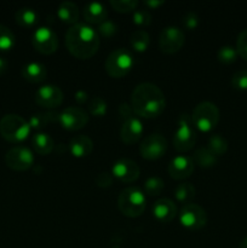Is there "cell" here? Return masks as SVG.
<instances>
[{"label":"cell","mask_w":247,"mask_h":248,"mask_svg":"<svg viewBox=\"0 0 247 248\" xmlns=\"http://www.w3.org/2000/svg\"><path fill=\"white\" fill-rule=\"evenodd\" d=\"M131 107L139 118L154 119L164 113L166 99L160 87L152 82H143L132 91Z\"/></svg>","instance_id":"1"},{"label":"cell","mask_w":247,"mask_h":248,"mask_svg":"<svg viewBox=\"0 0 247 248\" xmlns=\"http://www.w3.org/2000/svg\"><path fill=\"white\" fill-rule=\"evenodd\" d=\"M65 46L72 56L77 60H89L99 50L101 38L91 26L77 23L65 33Z\"/></svg>","instance_id":"2"},{"label":"cell","mask_w":247,"mask_h":248,"mask_svg":"<svg viewBox=\"0 0 247 248\" xmlns=\"http://www.w3.org/2000/svg\"><path fill=\"white\" fill-rule=\"evenodd\" d=\"M31 133L28 121L17 114H6L0 120V135L11 143H19L27 140Z\"/></svg>","instance_id":"3"},{"label":"cell","mask_w":247,"mask_h":248,"mask_svg":"<svg viewBox=\"0 0 247 248\" xmlns=\"http://www.w3.org/2000/svg\"><path fill=\"white\" fill-rule=\"evenodd\" d=\"M219 119V109L212 102H201L194 108L191 114L194 127L201 132H211L218 125Z\"/></svg>","instance_id":"4"},{"label":"cell","mask_w":247,"mask_h":248,"mask_svg":"<svg viewBox=\"0 0 247 248\" xmlns=\"http://www.w3.org/2000/svg\"><path fill=\"white\" fill-rule=\"evenodd\" d=\"M119 211L128 218H137L145 211V196L138 188H126L118 199Z\"/></svg>","instance_id":"5"},{"label":"cell","mask_w":247,"mask_h":248,"mask_svg":"<svg viewBox=\"0 0 247 248\" xmlns=\"http://www.w3.org/2000/svg\"><path fill=\"white\" fill-rule=\"evenodd\" d=\"M133 64L135 61L130 51L126 48H116L107 57L104 69L110 78L121 79L131 72Z\"/></svg>","instance_id":"6"},{"label":"cell","mask_w":247,"mask_h":248,"mask_svg":"<svg viewBox=\"0 0 247 248\" xmlns=\"http://www.w3.org/2000/svg\"><path fill=\"white\" fill-rule=\"evenodd\" d=\"M198 136L191 121V116L182 114L178 119V127L173 136V147L177 152H190L195 145Z\"/></svg>","instance_id":"7"},{"label":"cell","mask_w":247,"mask_h":248,"mask_svg":"<svg viewBox=\"0 0 247 248\" xmlns=\"http://www.w3.org/2000/svg\"><path fill=\"white\" fill-rule=\"evenodd\" d=\"M207 213L196 203H186L179 212V222L188 230H200L207 223Z\"/></svg>","instance_id":"8"},{"label":"cell","mask_w":247,"mask_h":248,"mask_svg":"<svg viewBox=\"0 0 247 248\" xmlns=\"http://www.w3.org/2000/svg\"><path fill=\"white\" fill-rule=\"evenodd\" d=\"M184 41H185V35L183 31L178 27L169 26L162 29L160 33L159 48L166 55H173L183 47Z\"/></svg>","instance_id":"9"},{"label":"cell","mask_w":247,"mask_h":248,"mask_svg":"<svg viewBox=\"0 0 247 248\" xmlns=\"http://www.w3.org/2000/svg\"><path fill=\"white\" fill-rule=\"evenodd\" d=\"M89 113L80 107H68L60 113L58 124L64 130L79 131L84 128L89 123Z\"/></svg>","instance_id":"10"},{"label":"cell","mask_w":247,"mask_h":248,"mask_svg":"<svg viewBox=\"0 0 247 248\" xmlns=\"http://www.w3.org/2000/svg\"><path fill=\"white\" fill-rule=\"evenodd\" d=\"M5 162L7 167L14 171L23 172L31 169L34 165V155L31 149L26 147H14L5 155Z\"/></svg>","instance_id":"11"},{"label":"cell","mask_w":247,"mask_h":248,"mask_svg":"<svg viewBox=\"0 0 247 248\" xmlns=\"http://www.w3.org/2000/svg\"><path fill=\"white\" fill-rule=\"evenodd\" d=\"M31 44L41 55H52L58 48V38L51 28L40 27L34 31Z\"/></svg>","instance_id":"12"},{"label":"cell","mask_w":247,"mask_h":248,"mask_svg":"<svg viewBox=\"0 0 247 248\" xmlns=\"http://www.w3.org/2000/svg\"><path fill=\"white\" fill-rule=\"evenodd\" d=\"M167 140L162 135H150L143 140L139 145L140 156L145 160H157L166 154Z\"/></svg>","instance_id":"13"},{"label":"cell","mask_w":247,"mask_h":248,"mask_svg":"<svg viewBox=\"0 0 247 248\" xmlns=\"http://www.w3.org/2000/svg\"><path fill=\"white\" fill-rule=\"evenodd\" d=\"M62 90L55 85H43L35 92V103L45 109H56L63 102Z\"/></svg>","instance_id":"14"},{"label":"cell","mask_w":247,"mask_h":248,"mask_svg":"<svg viewBox=\"0 0 247 248\" xmlns=\"http://www.w3.org/2000/svg\"><path fill=\"white\" fill-rule=\"evenodd\" d=\"M111 174L114 178L123 183H133L139 178L140 169L137 162L130 159H120L111 167Z\"/></svg>","instance_id":"15"},{"label":"cell","mask_w":247,"mask_h":248,"mask_svg":"<svg viewBox=\"0 0 247 248\" xmlns=\"http://www.w3.org/2000/svg\"><path fill=\"white\" fill-rule=\"evenodd\" d=\"M169 174L176 181H183L189 178L194 172V161L185 155H178L173 157L169 165Z\"/></svg>","instance_id":"16"},{"label":"cell","mask_w":247,"mask_h":248,"mask_svg":"<svg viewBox=\"0 0 247 248\" xmlns=\"http://www.w3.org/2000/svg\"><path fill=\"white\" fill-rule=\"evenodd\" d=\"M143 125L138 118H130L128 120L124 121L120 130V138L123 143L126 145L136 144L142 138Z\"/></svg>","instance_id":"17"},{"label":"cell","mask_w":247,"mask_h":248,"mask_svg":"<svg viewBox=\"0 0 247 248\" xmlns=\"http://www.w3.org/2000/svg\"><path fill=\"white\" fill-rule=\"evenodd\" d=\"M154 217L161 223H169L173 220L177 216V206L170 199L164 198L157 200L153 206Z\"/></svg>","instance_id":"18"},{"label":"cell","mask_w":247,"mask_h":248,"mask_svg":"<svg viewBox=\"0 0 247 248\" xmlns=\"http://www.w3.org/2000/svg\"><path fill=\"white\" fill-rule=\"evenodd\" d=\"M92 150H93V142L87 136L79 135L70 140L69 152L74 157L81 159L89 156Z\"/></svg>","instance_id":"19"},{"label":"cell","mask_w":247,"mask_h":248,"mask_svg":"<svg viewBox=\"0 0 247 248\" xmlns=\"http://www.w3.org/2000/svg\"><path fill=\"white\" fill-rule=\"evenodd\" d=\"M82 16L84 19L90 24H101L107 21L108 17V11L106 6L99 2H89L82 9Z\"/></svg>","instance_id":"20"},{"label":"cell","mask_w":247,"mask_h":248,"mask_svg":"<svg viewBox=\"0 0 247 248\" xmlns=\"http://www.w3.org/2000/svg\"><path fill=\"white\" fill-rule=\"evenodd\" d=\"M22 77L26 81L31 84H39L43 82L47 77V69L44 64L39 62H31L27 63L22 68Z\"/></svg>","instance_id":"21"},{"label":"cell","mask_w":247,"mask_h":248,"mask_svg":"<svg viewBox=\"0 0 247 248\" xmlns=\"http://www.w3.org/2000/svg\"><path fill=\"white\" fill-rule=\"evenodd\" d=\"M57 16L63 23L74 26L77 23V19L80 17V10L75 2L64 1L58 6Z\"/></svg>","instance_id":"22"},{"label":"cell","mask_w":247,"mask_h":248,"mask_svg":"<svg viewBox=\"0 0 247 248\" xmlns=\"http://www.w3.org/2000/svg\"><path fill=\"white\" fill-rule=\"evenodd\" d=\"M31 145L39 155H48L53 152L55 142L47 133H35L31 138Z\"/></svg>","instance_id":"23"},{"label":"cell","mask_w":247,"mask_h":248,"mask_svg":"<svg viewBox=\"0 0 247 248\" xmlns=\"http://www.w3.org/2000/svg\"><path fill=\"white\" fill-rule=\"evenodd\" d=\"M193 161L194 164L202 167V169H211L217 164L218 157L207 147H202L195 150L193 155Z\"/></svg>","instance_id":"24"},{"label":"cell","mask_w":247,"mask_h":248,"mask_svg":"<svg viewBox=\"0 0 247 248\" xmlns=\"http://www.w3.org/2000/svg\"><path fill=\"white\" fill-rule=\"evenodd\" d=\"M15 19L23 28H31L38 23V14L31 7H22L16 11Z\"/></svg>","instance_id":"25"},{"label":"cell","mask_w":247,"mask_h":248,"mask_svg":"<svg viewBox=\"0 0 247 248\" xmlns=\"http://www.w3.org/2000/svg\"><path fill=\"white\" fill-rule=\"evenodd\" d=\"M130 44L131 47L135 51H137V52H145L150 44L149 34L144 29H137L131 35Z\"/></svg>","instance_id":"26"},{"label":"cell","mask_w":247,"mask_h":248,"mask_svg":"<svg viewBox=\"0 0 247 248\" xmlns=\"http://www.w3.org/2000/svg\"><path fill=\"white\" fill-rule=\"evenodd\" d=\"M195 186L191 183H188V182L178 184V186L174 190V196H176L177 201L184 203V205L190 203V201L195 198Z\"/></svg>","instance_id":"27"},{"label":"cell","mask_w":247,"mask_h":248,"mask_svg":"<svg viewBox=\"0 0 247 248\" xmlns=\"http://www.w3.org/2000/svg\"><path fill=\"white\" fill-rule=\"evenodd\" d=\"M207 148L217 157L222 156L228 152V142L222 135H212L207 140Z\"/></svg>","instance_id":"28"},{"label":"cell","mask_w":247,"mask_h":248,"mask_svg":"<svg viewBox=\"0 0 247 248\" xmlns=\"http://www.w3.org/2000/svg\"><path fill=\"white\" fill-rule=\"evenodd\" d=\"M87 109L89 113L93 116H104L107 114V102L101 97H92L89 102H87Z\"/></svg>","instance_id":"29"},{"label":"cell","mask_w":247,"mask_h":248,"mask_svg":"<svg viewBox=\"0 0 247 248\" xmlns=\"http://www.w3.org/2000/svg\"><path fill=\"white\" fill-rule=\"evenodd\" d=\"M15 35L9 27L0 24V51H9L15 46Z\"/></svg>","instance_id":"30"},{"label":"cell","mask_w":247,"mask_h":248,"mask_svg":"<svg viewBox=\"0 0 247 248\" xmlns=\"http://www.w3.org/2000/svg\"><path fill=\"white\" fill-rule=\"evenodd\" d=\"M165 183L161 178L159 177H150L149 179L145 181L144 190L145 194L149 196H157L164 191Z\"/></svg>","instance_id":"31"},{"label":"cell","mask_w":247,"mask_h":248,"mask_svg":"<svg viewBox=\"0 0 247 248\" xmlns=\"http://www.w3.org/2000/svg\"><path fill=\"white\" fill-rule=\"evenodd\" d=\"M237 56L236 48L229 45L222 46L217 52V58L222 64H232L237 60Z\"/></svg>","instance_id":"32"},{"label":"cell","mask_w":247,"mask_h":248,"mask_svg":"<svg viewBox=\"0 0 247 248\" xmlns=\"http://www.w3.org/2000/svg\"><path fill=\"white\" fill-rule=\"evenodd\" d=\"M139 2L136 0H113L110 1V6L120 14H128V12H135L137 10Z\"/></svg>","instance_id":"33"},{"label":"cell","mask_w":247,"mask_h":248,"mask_svg":"<svg viewBox=\"0 0 247 248\" xmlns=\"http://www.w3.org/2000/svg\"><path fill=\"white\" fill-rule=\"evenodd\" d=\"M132 22L138 27H148L152 24V15L148 10H136L133 12Z\"/></svg>","instance_id":"34"},{"label":"cell","mask_w":247,"mask_h":248,"mask_svg":"<svg viewBox=\"0 0 247 248\" xmlns=\"http://www.w3.org/2000/svg\"><path fill=\"white\" fill-rule=\"evenodd\" d=\"M50 123L48 120V116L47 113H38V114H34L29 118V127L31 130H41L43 127H45L47 124Z\"/></svg>","instance_id":"35"},{"label":"cell","mask_w":247,"mask_h":248,"mask_svg":"<svg viewBox=\"0 0 247 248\" xmlns=\"http://www.w3.org/2000/svg\"><path fill=\"white\" fill-rule=\"evenodd\" d=\"M232 86L240 91L247 90V69H241L235 73L232 78Z\"/></svg>","instance_id":"36"},{"label":"cell","mask_w":247,"mask_h":248,"mask_svg":"<svg viewBox=\"0 0 247 248\" xmlns=\"http://www.w3.org/2000/svg\"><path fill=\"white\" fill-rule=\"evenodd\" d=\"M116 31H118V26L109 19L98 26V35L104 36V38H111L113 35H115Z\"/></svg>","instance_id":"37"},{"label":"cell","mask_w":247,"mask_h":248,"mask_svg":"<svg viewBox=\"0 0 247 248\" xmlns=\"http://www.w3.org/2000/svg\"><path fill=\"white\" fill-rule=\"evenodd\" d=\"M235 48L237 51V55L247 61V29H244L239 34L236 40V47Z\"/></svg>","instance_id":"38"},{"label":"cell","mask_w":247,"mask_h":248,"mask_svg":"<svg viewBox=\"0 0 247 248\" xmlns=\"http://www.w3.org/2000/svg\"><path fill=\"white\" fill-rule=\"evenodd\" d=\"M182 26L186 29V31H194L198 28L199 26V17L195 12L189 11L182 17Z\"/></svg>","instance_id":"39"},{"label":"cell","mask_w":247,"mask_h":248,"mask_svg":"<svg viewBox=\"0 0 247 248\" xmlns=\"http://www.w3.org/2000/svg\"><path fill=\"white\" fill-rule=\"evenodd\" d=\"M113 179L114 177L111 173H108V172H102V173H99L98 176L96 177V184L97 186H99V188L107 189L113 184Z\"/></svg>","instance_id":"40"},{"label":"cell","mask_w":247,"mask_h":248,"mask_svg":"<svg viewBox=\"0 0 247 248\" xmlns=\"http://www.w3.org/2000/svg\"><path fill=\"white\" fill-rule=\"evenodd\" d=\"M119 116H120L121 119H124V121H126V120H128L130 118H132L133 109H132V107H131V104L121 103L120 106H119Z\"/></svg>","instance_id":"41"},{"label":"cell","mask_w":247,"mask_h":248,"mask_svg":"<svg viewBox=\"0 0 247 248\" xmlns=\"http://www.w3.org/2000/svg\"><path fill=\"white\" fill-rule=\"evenodd\" d=\"M74 97H75V101H77V103L80 104V106H82V104H85L87 101H89V94H87V92L82 91V90L75 92Z\"/></svg>","instance_id":"42"},{"label":"cell","mask_w":247,"mask_h":248,"mask_svg":"<svg viewBox=\"0 0 247 248\" xmlns=\"http://www.w3.org/2000/svg\"><path fill=\"white\" fill-rule=\"evenodd\" d=\"M143 5H144V6H147L148 9H150V10H155V9H157V7H160V6H162V5H164V1H155V0H153V1H144L143 2Z\"/></svg>","instance_id":"43"},{"label":"cell","mask_w":247,"mask_h":248,"mask_svg":"<svg viewBox=\"0 0 247 248\" xmlns=\"http://www.w3.org/2000/svg\"><path fill=\"white\" fill-rule=\"evenodd\" d=\"M7 67H9V63H7V61L5 60L4 57H1V56H0V75H2L5 72H6Z\"/></svg>","instance_id":"44"},{"label":"cell","mask_w":247,"mask_h":248,"mask_svg":"<svg viewBox=\"0 0 247 248\" xmlns=\"http://www.w3.org/2000/svg\"><path fill=\"white\" fill-rule=\"evenodd\" d=\"M239 248H247V236L241 240V242H240L239 245Z\"/></svg>","instance_id":"45"}]
</instances>
